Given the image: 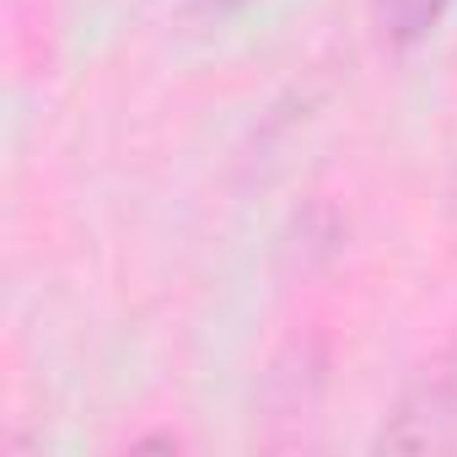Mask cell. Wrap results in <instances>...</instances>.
I'll list each match as a JSON object with an SVG mask.
<instances>
[{
  "label": "cell",
  "instance_id": "cell-1",
  "mask_svg": "<svg viewBox=\"0 0 457 457\" xmlns=\"http://www.w3.org/2000/svg\"><path fill=\"white\" fill-rule=\"evenodd\" d=\"M398 420H425L414 446H436V441H446V425L457 420V371H452V366L425 371V377L403 393ZM398 420H393V425H398Z\"/></svg>",
  "mask_w": 457,
  "mask_h": 457
},
{
  "label": "cell",
  "instance_id": "cell-2",
  "mask_svg": "<svg viewBox=\"0 0 457 457\" xmlns=\"http://www.w3.org/2000/svg\"><path fill=\"white\" fill-rule=\"evenodd\" d=\"M446 6L452 0H371V17L387 44H420L446 17Z\"/></svg>",
  "mask_w": 457,
  "mask_h": 457
},
{
  "label": "cell",
  "instance_id": "cell-3",
  "mask_svg": "<svg viewBox=\"0 0 457 457\" xmlns=\"http://www.w3.org/2000/svg\"><path fill=\"white\" fill-rule=\"evenodd\" d=\"M204 6H215V12H237V6H248V0H204Z\"/></svg>",
  "mask_w": 457,
  "mask_h": 457
}]
</instances>
